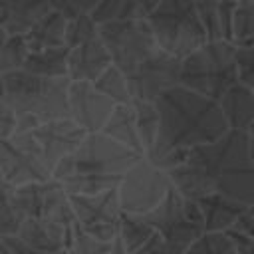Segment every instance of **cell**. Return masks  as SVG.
I'll list each match as a JSON object with an SVG mask.
<instances>
[{"label": "cell", "instance_id": "1", "mask_svg": "<svg viewBox=\"0 0 254 254\" xmlns=\"http://www.w3.org/2000/svg\"><path fill=\"white\" fill-rule=\"evenodd\" d=\"M159 135L145 155L155 167L171 171L187 161L190 149L212 143L230 131L218 101L185 85H175L155 99Z\"/></svg>", "mask_w": 254, "mask_h": 254}, {"label": "cell", "instance_id": "2", "mask_svg": "<svg viewBox=\"0 0 254 254\" xmlns=\"http://www.w3.org/2000/svg\"><path fill=\"white\" fill-rule=\"evenodd\" d=\"M141 159L143 155L119 145L101 131L87 133L79 147L54 169V179L69 194H97L117 189L123 175Z\"/></svg>", "mask_w": 254, "mask_h": 254}, {"label": "cell", "instance_id": "3", "mask_svg": "<svg viewBox=\"0 0 254 254\" xmlns=\"http://www.w3.org/2000/svg\"><path fill=\"white\" fill-rule=\"evenodd\" d=\"M250 139V133L230 129L220 139L198 145L189 153V161L196 165L212 192L226 194L244 204H254Z\"/></svg>", "mask_w": 254, "mask_h": 254}, {"label": "cell", "instance_id": "4", "mask_svg": "<svg viewBox=\"0 0 254 254\" xmlns=\"http://www.w3.org/2000/svg\"><path fill=\"white\" fill-rule=\"evenodd\" d=\"M4 101L18 117L16 133L32 131L46 121L69 117V77H46L22 67L4 73Z\"/></svg>", "mask_w": 254, "mask_h": 254}, {"label": "cell", "instance_id": "5", "mask_svg": "<svg viewBox=\"0 0 254 254\" xmlns=\"http://www.w3.org/2000/svg\"><path fill=\"white\" fill-rule=\"evenodd\" d=\"M238 83L236 46L228 40H208L189 54L181 65V85L218 101Z\"/></svg>", "mask_w": 254, "mask_h": 254}, {"label": "cell", "instance_id": "6", "mask_svg": "<svg viewBox=\"0 0 254 254\" xmlns=\"http://www.w3.org/2000/svg\"><path fill=\"white\" fill-rule=\"evenodd\" d=\"M147 22L157 46L181 60L208 42L194 0H163Z\"/></svg>", "mask_w": 254, "mask_h": 254}, {"label": "cell", "instance_id": "7", "mask_svg": "<svg viewBox=\"0 0 254 254\" xmlns=\"http://www.w3.org/2000/svg\"><path fill=\"white\" fill-rule=\"evenodd\" d=\"M99 38L105 44L113 65L127 75L159 50L147 20H111L99 24Z\"/></svg>", "mask_w": 254, "mask_h": 254}, {"label": "cell", "instance_id": "8", "mask_svg": "<svg viewBox=\"0 0 254 254\" xmlns=\"http://www.w3.org/2000/svg\"><path fill=\"white\" fill-rule=\"evenodd\" d=\"M171 189L173 185L167 171L143 157L123 175L117 187L119 206L125 214H149L165 200Z\"/></svg>", "mask_w": 254, "mask_h": 254}, {"label": "cell", "instance_id": "9", "mask_svg": "<svg viewBox=\"0 0 254 254\" xmlns=\"http://www.w3.org/2000/svg\"><path fill=\"white\" fill-rule=\"evenodd\" d=\"M10 194L22 218L54 220L65 226H71L75 222L69 192L54 177L42 183H30L10 189Z\"/></svg>", "mask_w": 254, "mask_h": 254}, {"label": "cell", "instance_id": "10", "mask_svg": "<svg viewBox=\"0 0 254 254\" xmlns=\"http://www.w3.org/2000/svg\"><path fill=\"white\" fill-rule=\"evenodd\" d=\"M54 173L46 165L30 131L0 139V179L10 187H24L52 179Z\"/></svg>", "mask_w": 254, "mask_h": 254}, {"label": "cell", "instance_id": "11", "mask_svg": "<svg viewBox=\"0 0 254 254\" xmlns=\"http://www.w3.org/2000/svg\"><path fill=\"white\" fill-rule=\"evenodd\" d=\"M75 222L103 242H111L119 236L123 210L119 206L117 189L97 192V194H69Z\"/></svg>", "mask_w": 254, "mask_h": 254}, {"label": "cell", "instance_id": "12", "mask_svg": "<svg viewBox=\"0 0 254 254\" xmlns=\"http://www.w3.org/2000/svg\"><path fill=\"white\" fill-rule=\"evenodd\" d=\"M181 58L171 56L161 48L153 52L135 71L127 75L133 99L155 101L167 89L181 85Z\"/></svg>", "mask_w": 254, "mask_h": 254}, {"label": "cell", "instance_id": "13", "mask_svg": "<svg viewBox=\"0 0 254 254\" xmlns=\"http://www.w3.org/2000/svg\"><path fill=\"white\" fill-rule=\"evenodd\" d=\"M143 218L155 228V232H159L171 244L179 246L183 252H187V248L204 232L202 224L189 218L187 200L175 189L169 190L165 200L155 210L143 214Z\"/></svg>", "mask_w": 254, "mask_h": 254}, {"label": "cell", "instance_id": "14", "mask_svg": "<svg viewBox=\"0 0 254 254\" xmlns=\"http://www.w3.org/2000/svg\"><path fill=\"white\" fill-rule=\"evenodd\" d=\"M30 133L52 173L67 155H71L79 147V143L87 135L71 117L40 123Z\"/></svg>", "mask_w": 254, "mask_h": 254}, {"label": "cell", "instance_id": "15", "mask_svg": "<svg viewBox=\"0 0 254 254\" xmlns=\"http://www.w3.org/2000/svg\"><path fill=\"white\" fill-rule=\"evenodd\" d=\"M115 105L117 103L103 95L91 81L69 83V117L85 133H99Z\"/></svg>", "mask_w": 254, "mask_h": 254}, {"label": "cell", "instance_id": "16", "mask_svg": "<svg viewBox=\"0 0 254 254\" xmlns=\"http://www.w3.org/2000/svg\"><path fill=\"white\" fill-rule=\"evenodd\" d=\"M111 56L101 42V38H91L79 46L69 48L67 58V77L71 81H95L109 65Z\"/></svg>", "mask_w": 254, "mask_h": 254}, {"label": "cell", "instance_id": "17", "mask_svg": "<svg viewBox=\"0 0 254 254\" xmlns=\"http://www.w3.org/2000/svg\"><path fill=\"white\" fill-rule=\"evenodd\" d=\"M71 226L54 222V220H40V218H24L18 230V238L34 250L46 254H62L67 246Z\"/></svg>", "mask_w": 254, "mask_h": 254}, {"label": "cell", "instance_id": "18", "mask_svg": "<svg viewBox=\"0 0 254 254\" xmlns=\"http://www.w3.org/2000/svg\"><path fill=\"white\" fill-rule=\"evenodd\" d=\"M196 204L202 212L204 232H226L240 218V214L250 206L220 192L204 194L202 198L196 200Z\"/></svg>", "mask_w": 254, "mask_h": 254}, {"label": "cell", "instance_id": "19", "mask_svg": "<svg viewBox=\"0 0 254 254\" xmlns=\"http://www.w3.org/2000/svg\"><path fill=\"white\" fill-rule=\"evenodd\" d=\"M50 10L48 0H0V28L24 36Z\"/></svg>", "mask_w": 254, "mask_h": 254}, {"label": "cell", "instance_id": "20", "mask_svg": "<svg viewBox=\"0 0 254 254\" xmlns=\"http://www.w3.org/2000/svg\"><path fill=\"white\" fill-rule=\"evenodd\" d=\"M218 105L232 131L250 133L254 125V89L238 81L218 99Z\"/></svg>", "mask_w": 254, "mask_h": 254}, {"label": "cell", "instance_id": "21", "mask_svg": "<svg viewBox=\"0 0 254 254\" xmlns=\"http://www.w3.org/2000/svg\"><path fill=\"white\" fill-rule=\"evenodd\" d=\"M101 133L107 135L109 139L117 141L119 145L145 157V149H143V143H141V137L137 131V117H135L133 103H117L115 109L111 111L109 119L105 121Z\"/></svg>", "mask_w": 254, "mask_h": 254}, {"label": "cell", "instance_id": "22", "mask_svg": "<svg viewBox=\"0 0 254 254\" xmlns=\"http://www.w3.org/2000/svg\"><path fill=\"white\" fill-rule=\"evenodd\" d=\"M65 28H67V18L56 10H50L24 34L28 50L40 52L48 48L65 46Z\"/></svg>", "mask_w": 254, "mask_h": 254}, {"label": "cell", "instance_id": "23", "mask_svg": "<svg viewBox=\"0 0 254 254\" xmlns=\"http://www.w3.org/2000/svg\"><path fill=\"white\" fill-rule=\"evenodd\" d=\"M67 58H69L67 46L30 52L24 62V69L46 77H67Z\"/></svg>", "mask_w": 254, "mask_h": 254}, {"label": "cell", "instance_id": "24", "mask_svg": "<svg viewBox=\"0 0 254 254\" xmlns=\"http://www.w3.org/2000/svg\"><path fill=\"white\" fill-rule=\"evenodd\" d=\"M28 54L30 50L24 36L10 34L4 28H0V71L2 73L22 69Z\"/></svg>", "mask_w": 254, "mask_h": 254}, {"label": "cell", "instance_id": "25", "mask_svg": "<svg viewBox=\"0 0 254 254\" xmlns=\"http://www.w3.org/2000/svg\"><path fill=\"white\" fill-rule=\"evenodd\" d=\"M93 85L103 95H107L109 99H113L115 103H133V95H131V89H129L127 73L121 71L113 64L93 81Z\"/></svg>", "mask_w": 254, "mask_h": 254}, {"label": "cell", "instance_id": "26", "mask_svg": "<svg viewBox=\"0 0 254 254\" xmlns=\"http://www.w3.org/2000/svg\"><path fill=\"white\" fill-rule=\"evenodd\" d=\"M133 107H135V117H137V131L145 149V155L153 149L157 135H159V111L155 101H141V99H133Z\"/></svg>", "mask_w": 254, "mask_h": 254}, {"label": "cell", "instance_id": "27", "mask_svg": "<svg viewBox=\"0 0 254 254\" xmlns=\"http://www.w3.org/2000/svg\"><path fill=\"white\" fill-rule=\"evenodd\" d=\"M155 234V228L143 218V216H137V214H125L121 216V228H119V236L123 240V244L135 254L139 252L147 242L149 238Z\"/></svg>", "mask_w": 254, "mask_h": 254}, {"label": "cell", "instance_id": "28", "mask_svg": "<svg viewBox=\"0 0 254 254\" xmlns=\"http://www.w3.org/2000/svg\"><path fill=\"white\" fill-rule=\"evenodd\" d=\"M238 254H254V204H250L240 218L226 230Z\"/></svg>", "mask_w": 254, "mask_h": 254}, {"label": "cell", "instance_id": "29", "mask_svg": "<svg viewBox=\"0 0 254 254\" xmlns=\"http://www.w3.org/2000/svg\"><path fill=\"white\" fill-rule=\"evenodd\" d=\"M22 220L24 218L20 216V212L16 210V206L12 202L10 187L0 179V242L4 238L18 236Z\"/></svg>", "mask_w": 254, "mask_h": 254}, {"label": "cell", "instance_id": "30", "mask_svg": "<svg viewBox=\"0 0 254 254\" xmlns=\"http://www.w3.org/2000/svg\"><path fill=\"white\" fill-rule=\"evenodd\" d=\"M109 244L111 242H103L99 238H93L91 234L81 230V226L77 222H73L71 230H69L67 246L62 254H107Z\"/></svg>", "mask_w": 254, "mask_h": 254}, {"label": "cell", "instance_id": "31", "mask_svg": "<svg viewBox=\"0 0 254 254\" xmlns=\"http://www.w3.org/2000/svg\"><path fill=\"white\" fill-rule=\"evenodd\" d=\"M185 254H238L226 232H202Z\"/></svg>", "mask_w": 254, "mask_h": 254}, {"label": "cell", "instance_id": "32", "mask_svg": "<svg viewBox=\"0 0 254 254\" xmlns=\"http://www.w3.org/2000/svg\"><path fill=\"white\" fill-rule=\"evenodd\" d=\"M97 36H99V24L93 20L91 14H81V16L67 20V28H65V46L67 48L79 46Z\"/></svg>", "mask_w": 254, "mask_h": 254}, {"label": "cell", "instance_id": "33", "mask_svg": "<svg viewBox=\"0 0 254 254\" xmlns=\"http://www.w3.org/2000/svg\"><path fill=\"white\" fill-rule=\"evenodd\" d=\"M236 46V69L238 81L250 89H254V38L234 42Z\"/></svg>", "mask_w": 254, "mask_h": 254}, {"label": "cell", "instance_id": "34", "mask_svg": "<svg viewBox=\"0 0 254 254\" xmlns=\"http://www.w3.org/2000/svg\"><path fill=\"white\" fill-rule=\"evenodd\" d=\"M198 18L204 26L208 40H224L222 38V24H220V10L218 0H194Z\"/></svg>", "mask_w": 254, "mask_h": 254}, {"label": "cell", "instance_id": "35", "mask_svg": "<svg viewBox=\"0 0 254 254\" xmlns=\"http://www.w3.org/2000/svg\"><path fill=\"white\" fill-rule=\"evenodd\" d=\"M254 38V0H238L234 16V42Z\"/></svg>", "mask_w": 254, "mask_h": 254}, {"label": "cell", "instance_id": "36", "mask_svg": "<svg viewBox=\"0 0 254 254\" xmlns=\"http://www.w3.org/2000/svg\"><path fill=\"white\" fill-rule=\"evenodd\" d=\"M163 0H125L119 20H147Z\"/></svg>", "mask_w": 254, "mask_h": 254}, {"label": "cell", "instance_id": "37", "mask_svg": "<svg viewBox=\"0 0 254 254\" xmlns=\"http://www.w3.org/2000/svg\"><path fill=\"white\" fill-rule=\"evenodd\" d=\"M48 2L52 10L64 14L69 20L81 14H91L99 0H48Z\"/></svg>", "mask_w": 254, "mask_h": 254}, {"label": "cell", "instance_id": "38", "mask_svg": "<svg viewBox=\"0 0 254 254\" xmlns=\"http://www.w3.org/2000/svg\"><path fill=\"white\" fill-rule=\"evenodd\" d=\"M238 0H218L220 10V24H222V38L234 42V16H236Z\"/></svg>", "mask_w": 254, "mask_h": 254}, {"label": "cell", "instance_id": "39", "mask_svg": "<svg viewBox=\"0 0 254 254\" xmlns=\"http://www.w3.org/2000/svg\"><path fill=\"white\" fill-rule=\"evenodd\" d=\"M123 2H125V0H99L97 6H95V10L91 12L93 20H95L97 24H105V22H111V20H119Z\"/></svg>", "mask_w": 254, "mask_h": 254}, {"label": "cell", "instance_id": "40", "mask_svg": "<svg viewBox=\"0 0 254 254\" xmlns=\"http://www.w3.org/2000/svg\"><path fill=\"white\" fill-rule=\"evenodd\" d=\"M135 254H185L179 246H175V244H171L169 240H165L159 232H155L151 238H149V242L139 250V252H135Z\"/></svg>", "mask_w": 254, "mask_h": 254}, {"label": "cell", "instance_id": "41", "mask_svg": "<svg viewBox=\"0 0 254 254\" xmlns=\"http://www.w3.org/2000/svg\"><path fill=\"white\" fill-rule=\"evenodd\" d=\"M16 129H18L16 111H14L6 101H2V103H0V139H10V137H14Z\"/></svg>", "mask_w": 254, "mask_h": 254}, {"label": "cell", "instance_id": "42", "mask_svg": "<svg viewBox=\"0 0 254 254\" xmlns=\"http://www.w3.org/2000/svg\"><path fill=\"white\" fill-rule=\"evenodd\" d=\"M0 254H46V252L30 248L18 236H10V238H4L0 242Z\"/></svg>", "mask_w": 254, "mask_h": 254}, {"label": "cell", "instance_id": "43", "mask_svg": "<svg viewBox=\"0 0 254 254\" xmlns=\"http://www.w3.org/2000/svg\"><path fill=\"white\" fill-rule=\"evenodd\" d=\"M107 254H133V252L123 244L121 236H117V238L111 240V244H109V252H107Z\"/></svg>", "mask_w": 254, "mask_h": 254}, {"label": "cell", "instance_id": "44", "mask_svg": "<svg viewBox=\"0 0 254 254\" xmlns=\"http://www.w3.org/2000/svg\"><path fill=\"white\" fill-rule=\"evenodd\" d=\"M6 97V79H4V73L0 71V103L4 101Z\"/></svg>", "mask_w": 254, "mask_h": 254}, {"label": "cell", "instance_id": "45", "mask_svg": "<svg viewBox=\"0 0 254 254\" xmlns=\"http://www.w3.org/2000/svg\"><path fill=\"white\" fill-rule=\"evenodd\" d=\"M250 157H252V165H254V137L250 139Z\"/></svg>", "mask_w": 254, "mask_h": 254}, {"label": "cell", "instance_id": "46", "mask_svg": "<svg viewBox=\"0 0 254 254\" xmlns=\"http://www.w3.org/2000/svg\"><path fill=\"white\" fill-rule=\"evenodd\" d=\"M250 137H254V125L250 127Z\"/></svg>", "mask_w": 254, "mask_h": 254}]
</instances>
